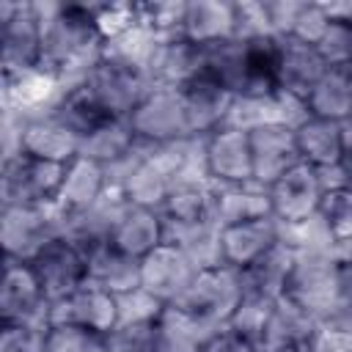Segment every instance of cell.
<instances>
[{"label": "cell", "instance_id": "cell-18", "mask_svg": "<svg viewBox=\"0 0 352 352\" xmlns=\"http://www.w3.org/2000/svg\"><path fill=\"white\" fill-rule=\"evenodd\" d=\"M182 36L201 47L239 36L236 3H187Z\"/></svg>", "mask_w": 352, "mask_h": 352}, {"label": "cell", "instance_id": "cell-15", "mask_svg": "<svg viewBox=\"0 0 352 352\" xmlns=\"http://www.w3.org/2000/svg\"><path fill=\"white\" fill-rule=\"evenodd\" d=\"M327 69L330 66L319 55L316 44L300 41L294 36H280V66H278L280 94H289V96L305 102Z\"/></svg>", "mask_w": 352, "mask_h": 352}, {"label": "cell", "instance_id": "cell-4", "mask_svg": "<svg viewBox=\"0 0 352 352\" xmlns=\"http://www.w3.org/2000/svg\"><path fill=\"white\" fill-rule=\"evenodd\" d=\"M0 41H3V80H16L41 72L44 33L38 3L3 0L0 3Z\"/></svg>", "mask_w": 352, "mask_h": 352}, {"label": "cell", "instance_id": "cell-14", "mask_svg": "<svg viewBox=\"0 0 352 352\" xmlns=\"http://www.w3.org/2000/svg\"><path fill=\"white\" fill-rule=\"evenodd\" d=\"M165 242V223L162 214L151 206H138L124 201L116 212L113 228H110V245L138 261H143L151 250H157Z\"/></svg>", "mask_w": 352, "mask_h": 352}, {"label": "cell", "instance_id": "cell-6", "mask_svg": "<svg viewBox=\"0 0 352 352\" xmlns=\"http://www.w3.org/2000/svg\"><path fill=\"white\" fill-rule=\"evenodd\" d=\"M324 190H327L324 173L311 168L308 162H297L292 170H286L280 179H275L267 187L270 212L283 228L308 226L316 217Z\"/></svg>", "mask_w": 352, "mask_h": 352}, {"label": "cell", "instance_id": "cell-17", "mask_svg": "<svg viewBox=\"0 0 352 352\" xmlns=\"http://www.w3.org/2000/svg\"><path fill=\"white\" fill-rule=\"evenodd\" d=\"M344 138H346V124H336V121H324V118H314V116H305L294 126L300 160L322 173H330L338 168L341 151H344Z\"/></svg>", "mask_w": 352, "mask_h": 352}, {"label": "cell", "instance_id": "cell-7", "mask_svg": "<svg viewBox=\"0 0 352 352\" xmlns=\"http://www.w3.org/2000/svg\"><path fill=\"white\" fill-rule=\"evenodd\" d=\"M58 234H63L58 206H0V242L8 258L30 261Z\"/></svg>", "mask_w": 352, "mask_h": 352}, {"label": "cell", "instance_id": "cell-10", "mask_svg": "<svg viewBox=\"0 0 352 352\" xmlns=\"http://www.w3.org/2000/svg\"><path fill=\"white\" fill-rule=\"evenodd\" d=\"M198 264L173 242H162L140 261V289L148 292L157 302L173 305L195 280Z\"/></svg>", "mask_w": 352, "mask_h": 352}, {"label": "cell", "instance_id": "cell-21", "mask_svg": "<svg viewBox=\"0 0 352 352\" xmlns=\"http://www.w3.org/2000/svg\"><path fill=\"white\" fill-rule=\"evenodd\" d=\"M44 352H110V336L72 322H50Z\"/></svg>", "mask_w": 352, "mask_h": 352}, {"label": "cell", "instance_id": "cell-26", "mask_svg": "<svg viewBox=\"0 0 352 352\" xmlns=\"http://www.w3.org/2000/svg\"><path fill=\"white\" fill-rule=\"evenodd\" d=\"M324 8L330 14V19L352 28V3H324Z\"/></svg>", "mask_w": 352, "mask_h": 352}, {"label": "cell", "instance_id": "cell-2", "mask_svg": "<svg viewBox=\"0 0 352 352\" xmlns=\"http://www.w3.org/2000/svg\"><path fill=\"white\" fill-rule=\"evenodd\" d=\"M242 300H245L242 275L226 264H214V267L198 270L195 280L173 302V308L182 311L184 316H190L206 333H214L217 327H223L234 319Z\"/></svg>", "mask_w": 352, "mask_h": 352}, {"label": "cell", "instance_id": "cell-13", "mask_svg": "<svg viewBox=\"0 0 352 352\" xmlns=\"http://www.w3.org/2000/svg\"><path fill=\"white\" fill-rule=\"evenodd\" d=\"M280 242V223L267 214L234 226H223L217 234V250H220V264L242 272L253 261H258L270 248Z\"/></svg>", "mask_w": 352, "mask_h": 352}, {"label": "cell", "instance_id": "cell-11", "mask_svg": "<svg viewBox=\"0 0 352 352\" xmlns=\"http://www.w3.org/2000/svg\"><path fill=\"white\" fill-rule=\"evenodd\" d=\"M250 135V154H253V182L258 187H270L286 170H292L300 160L294 126L280 121H264L248 129Z\"/></svg>", "mask_w": 352, "mask_h": 352}, {"label": "cell", "instance_id": "cell-12", "mask_svg": "<svg viewBox=\"0 0 352 352\" xmlns=\"http://www.w3.org/2000/svg\"><path fill=\"white\" fill-rule=\"evenodd\" d=\"M50 322H72L110 336L121 324V297L88 280L66 300L50 305Z\"/></svg>", "mask_w": 352, "mask_h": 352}, {"label": "cell", "instance_id": "cell-9", "mask_svg": "<svg viewBox=\"0 0 352 352\" xmlns=\"http://www.w3.org/2000/svg\"><path fill=\"white\" fill-rule=\"evenodd\" d=\"M0 324H50V300L33 267L22 258L3 256Z\"/></svg>", "mask_w": 352, "mask_h": 352}, {"label": "cell", "instance_id": "cell-16", "mask_svg": "<svg viewBox=\"0 0 352 352\" xmlns=\"http://www.w3.org/2000/svg\"><path fill=\"white\" fill-rule=\"evenodd\" d=\"M294 261H297V248H292V245H286L280 239L258 261H253L248 270L239 272L242 275L245 297L264 300V302H278L286 294Z\"/></svg>", "mask_w": 352, "mask_h": 352}, {"label": "cell", "instance_id": "cell-3", "mask_svg": "<svg viewBox=\"0 0 352 352\" xmlns=\"http://www.w3.org/2000/svg\"><path fill=\"white\" fill-rule=\"evenodd\" d=\"M69 162H52L33 154H14L3 160L0 206H58Z\"/></svg>", "mask_w": 352, "mask_h": 352}, {"label": "cell", "instance_id": "cell-19", "mask_svg": "<svg viewBox=\"0 0 352 352\" xmlns=\"http://www.w3.org/2000/svg\"><path fill=\"white\" fill-rule=\"evenodd\" d=\"M107 192H110L107 170L99 162L88 160V157H74L69 162V170H66V182H63V192H60L58 209L63 214L85 212L94 204H99Z\"/></svg>", "mask_w": 352, "mask_h": 352}, {"label": "cell", "instance_id": "cell-5", "mask_svg": "<svg viewBox=\"0 0 352 352\" xmlns=\"http://www.w3.org/2000/svg\"><path fill=\"white\" fill-rule=\"evenodd\" d=\"M201 176L214 184H256L253 182V154L250 135L245 126L223 124L206 138H201Z\"/></svg>", "mask_w": 352, "mask_h": 352}, {"label": "cell", "instance_id": "cell-22", "mask_svg": "<svg viewBox=\"0 0 352 352\" xmlns=\"http://www.w3.org/2000/svg\"><path fill=\"white\" fill-rule=\"evenodd\" d=\"M50 324H0V352H44Z\"/></svg>", "mask_w": 352, "mask_h": 352}, {"label": "cell", "instance_id": "cell-23", "mask_svg": "<svg viewBox=\"0 0 352 352\" xmlns=\"http://www.w3.org/2000/svg\"><path fill=\"white\" fill-rule=\"evenodd\" d=\"M198 352H264V346L256 338L245 336L242 330H236L231 324H223V327H217L214 333H209L204 338Z\"/></svg>", "mask_w": 352, "mask_h": 352}, {"label": "cell", "instance_id": "cell-24", "mask_svg": "<svg viewBox=\"0 0 352 352\" xmlns=\"http://www.w3.org/2000/svg\"><path fill=\"white\" fill-rule=\"evenodd\" d=\"M305 352H352V333L333 322H319L311 338L305 341Z\"/></svg>", "mask_w": 352, "mask_h": 352}, {"label": "cell", "instance_id": "cell-25", "mask_svg": "<svg viewBox=\"0 0 352 352\" xmlns=\"http://www.w3.org/2000/svg\"><path fill=\"white\" fill-rule=\"evenodd\" d=\"M338 289H341V305L352 308V256L338 261Z\"/></svg>", "mask_w": 352, "mask_h": 352}, {"label": "cell", "instance_id": "cell-8", "mask_svg": "<svg viewBox=\"0 0 352 352\" xmlns=\"http://www.w3.org/2000/svg\"><path fill=\"white\" fill-rule=\"evenodd\" d=\"M28 264L33 267L50 305L66 300L69 294H74L80 286L91 280L85 253L66 234H58L55 239H50Z\"/></svg>", "mask_w": 352, "mask_h": 352}, {"label": "cell", "instance_id": "cell-1", "mask_svg": "<svg viewBox=\"0 0 352 352\" xmlns=\"http://www.w3.org/2000/svg\"><path fill=\"white\" fill-rule=\"evenodd\" d=\"M38 8L44 33L41 72L60 85L82 82L107 50L94 3H38Z\"/></svg>", "mask_w": 352, "mask_h": 352}, {"label": "cell", "instance_id": "cell-20", "mask_svg": "<svg viewBox=\"0 0 352 352\" xmlns=\"http://www.w3.org/2000/svg\"><path fill=\"white\" fill-rule=\"evenodd\" d=\"M314 118L349 124L352 121V69H327L305 99Z\"/></svg>", "mask_w": 352, "mask_h": 352}]
</instances>
